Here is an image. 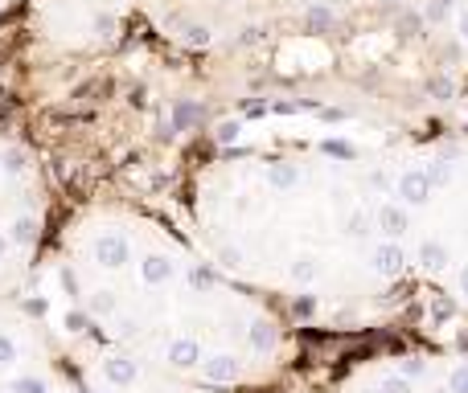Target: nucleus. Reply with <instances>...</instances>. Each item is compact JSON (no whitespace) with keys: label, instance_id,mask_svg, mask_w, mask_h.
I'll use <instances>...</instances> for the list:
<instances>
[{"label":"nucleus","instance_id":"obj_1","mask_svg":"<svg viewBox=\"0 0 468 393\" xmlns=\"http://www.w3.org/2000/svg\"><path fill=\"white\" fill-rule=\"evenodd\" d=\"M99 254H103V259H111V266H119V262L128 259V246L111 238V242H103V246H99Z\"/></svg>","mask_w":468,"mask_h":393},{"label":"nucleus","instance_id":"obj_2","mask_svg":"<svg viewBox=\"0 0 468 393\" xmlns=\"http://www.w3.org/2000/svg\"><path fill=\"white\" fill-rule=\"evenodd\" d=\"M177 365H193L197 360V344H189V340H181V344H173V352H169Z\"/></svg>","mask_w":468,"mask_h":393},{"label":"nucleus","instance_id":"obj_3","mask_svg":"<svg viewBox=\"0 0 468 393\" xmlns=\"http://www.w3.org/2000/svg\"><path fill=\"white\" fill-rule=\"evenodd\" d=\"M206 373H210V377H218V381H222V377H231V373H234L231 356H214V360L206 365Z\"/></svg>","mask_w":468,"mask_h":393},{"label":"nucleus","instance_id":"obj_4","mask_svg":"<svg viewBox=\"0 0 468 393\" xmlns=\"http://www.w3.org/2000/svg\"><path fill=\"white\" fill-rule=\"evenodd\" d=\"M144 274H148V279L156 283V279H165V274H173V266H169V262H165V259H148V266H144Z\"/></svg>","mask_w":468,"mask_h":393},{"label":"nucleus","instance_id":"obj_5","mask_svg":"<svg viewBox=\"0 0 468 393\" xmlns=\"http://www.w3.org/2000/svg\"><path fill=\"white\" fill-rule=\"evenodd\" d=\"M12 238H17V242H33V221L21 218L17 225H12Z\"/></svg>","mask_w":468,"mask_h":393},{"label":"nucleus","instance_id":"obj_6","mask_svg":"<svg viewBox=\"0 0 468 393\" xmlns=\"http://www.w3.org/2000/svg\"><path fill=\"white\" fill-rule=\"evenodd\" d=\"M452 393H468V365H460L452 373Z\"/></svg>","mask_w":468,"mask_h":393},{"label":"nucleus","instance_id":"obj_7","mask_svg":"<svg viewBox=\"0 0 468 393\" xmlns=\"http://www.w3.org/2000/svg\"><path fill=\"white\" fill-rule=\"evenodd\" d=\"M12 390H17V393H46V385H42V381H33V377H25V381H17Z\"/></svg>","mask_w":468,"mask_h":393},{"label":"nucleus","instance_id":"obj_8","mask_svg":"<svg viewBox=\"0 0 468 393\" xmlns=\"http://www.w3.org/2000/svg\"><path fill=\"white\" fill-rule=\"evenodd\" d=\"M382 393H411V385L399 381V377H390V381H382Z\"/></svg>","mask_w":468,"mask_h":393},{"label":"nucleus","instance_id":"obj_9","mask_svg":"<svg viewBox=\"0 0 468 393\" xmlns=\"http://www.w3.org/2000/svg\"><path fill=\"white\" fill-rule=\"evenodd\" d=\"M12 356H17L12 340H4V336H0V365H12Z\"/></svg>","mask_w":468,"mask_h":393},{"label":"nucleus","instance_id":"obj_10","mask_svg":"<svg viewBox=\"0 0 468 393\" xmlns=\"http://www.w3.org/2000/svg\"><path fill=\"white\" fill-rule=\"evenodd\" d=\"M0 254H4V238H0Z\"/></svg>","mask_w":468,"mask_h":393}]
</instances>
